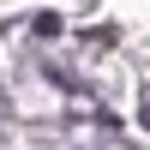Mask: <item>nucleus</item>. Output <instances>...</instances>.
<instances>
[{
    "label": "nucleus",
    "instance_id": "obj_1",
    "mask_svg": "<svg viewBox=\"0 0 150 150\" xmlns=\"http://www.w3.org/2000/svg\"><path fill=\"white\" fill-rule=\"evenodd\" d=\"M144 126H150V102H144Z\"/></svg>",
    "mask_w": 150,
    "mask_h": 150
}]
</instances>
